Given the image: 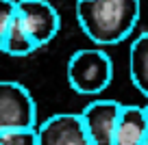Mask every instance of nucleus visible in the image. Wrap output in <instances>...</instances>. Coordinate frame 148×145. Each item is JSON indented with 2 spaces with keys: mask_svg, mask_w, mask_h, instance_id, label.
Wrapping results in <instances>:
<instances>
[{
  "mask_svg": "<svg viewBox=\"0 0 148 145\" xmlns=\"http://www.w3.org/2000/svg\"><path fill=\"white\" fill-rule=\"evenodd\" d=\"M148 136V113L142 106H122L113 145H144Z\"/></svg>",
  "mask_w": 148,
  "mask_h": 145,
  "instance_id": "7",
  "label": "nucleus"
},
{
  "mask_svg": "<svg viewBox=\"0 0 148 145\" xmlns=\"http://www.w3.org/2000/svg\"><path fill=\"white\" fill-rule=\"evenodd\" d=\"M129 72H131L133 85L148 98V30L142 33V35L131 43Z\"/></svg>",
  "mask_w": 148,
  "mask_h": 145,
  "instance_id": "8",
  "label": "nucleus"
},
{
  "mask_svg": "<svg viewBox=\"0 0 148 145\" xmlns=\"http://www.w3.org/2000/svg\"><path fill=\"white\" fill-rule=\"evenodd\" d=\"M37 132H39V145H94L83 126L81 113L52 115L42 126H37Z\"/></svg>",
  "mask_w": 148,
  "mask_h": 145,
  "instance_id": "6",
  "label": "nucleus"
},
{
  "mask_svg": "<svg viewBox=\"0 0 148 145\" xmlns=\"http://www.w3.org/2000/svg\"><path fill=\"white\" fill-rule=\"evenodd\" d=\"M13 18H15V0H0V50H2V41H5V35Z\"/></svg>",
  "mask_w": 148,
  "mask_h": 145,
  "instance_id": "11",
  "label": "nucleus"
},
{
  "mask_svg": "<svg viewBox=\"0 0 148 145\" xmlns=\"http://www.w3.org/2000/svg\"><path fill=\"white\" fill-rule=\"evenodd\" d=\"M113 80V61L100 48L76 50L68 61V82L81 95H98Z\"/></svg>",
  "mask_w": 148,
  "mask_h": 145,
  "instance_id": "2",
  "label": "nucleus"
},
{
  "mask_svg": "<svg viewBox=\"0 0 148 145\" xmlns=\"http://www.w3.org/2000/svg\"><path fill=\"white\" fill-rule=\"evenodd\" d=\"M37 48H39L37 41L33 39V35L26 30V26L20 22L18 13H15L13 22H11L9 30H7V35H5V41H2V52H7V54H11V56H28V54H33Z\"/></svg>",
  "mask_w": 148,
  "mask_h": 145,
  "instance_id": "9",
  "label": "nucleus"
},
{
  "mask_svg": "<svg viewBox=\"0 0 148 145\" xmlns=\"http://www.w3.org/2000/svg\"><path fill=\"white\" fill-rule=\"evenodd\" d=\"M120 115L122 104L116 100H94L83 108L81 119L94 145H113Z\"/></svg>",
  "mask_w": 148,
  "mask_h": 145,
  "instance_id": "5",
  "label": "nucleus"
},
{
  "mask_svg": "<svg viewBox=\"0 0 148 145\" xmlns=\"http://www.w3.org/2000/svg\"><path fill=\"white\" fill-rule=\"evenodd\" d=\"M0 145H39V132L35 128H11L0 132Z\"/></svg>",
  "mask_w": 148,
  "mask_h": 145,
  "instance_id": "10",
  "label": "nucleus"
},
{
  "mask_svg": "<svg viewBox=\"0 0 148 145\" xmlns=\"http://www.w3.org/2000/svg\"><path fill=\"white\" fill-rule=\"evenodd\" d=\"M35 126L37 108L28 89L13 80H0V132Z\"/></svg>",
  "mask_w": 148,
  "mask_h": 145,
  "instance_id": "3",
  "label": "nucleus"
},
{
  "mask_svg": "<svg viewBox=\"0 0 148 145\" xmlns=\"http://www.w3.org/2000/svg\"><path fill=\"white\" fill-rule=\"evenodd\" d=\"M139 0H76V18L96 45L124 41L139 22Z\"/></svg>",
  "mask_w": 148,
  "mask_h": 145,
  "instance_id": "1",
  "label": "nucleus"
},
{
  "mask_svg": "<svg viewBox=\"0 0 148 145\" xmlns=\"http://www.w3.org/2000/svg\"><path fill=\"white\" fill-rule=\"evenodd\" d=\"M146 113H148V106H146Z\"/></svg>",
  "mask_w": 148,
  "mask_h": 145,
  "instance_id": "13",
  "label": "nucleus"
},
{
  "mask_svg": "<svg viewBox=\"0 0 148 145\" xmlns=\"http://www.w3.org/2000/svg\"><path fill=\"white\" fill-rule=\"evenodd\" d=\"M144 145H148V136H146V141H144Z\"/></svg>",
  "mask_w": 148,
  "mask_h": 145,
  "instance_id": "12",
  "label": "nucleus"
},
{
  "mask_svg": "<svg viewBox=\"0 0 148 145\" xmlns=\"http://www.w3.org/2000/svg\"><path fill=\"white\" fill-rule=\"evenodd\" d=\"M15 13L39 48L50 43L61 28V18L48 0H15Z\"/></svg>",
  "mask_w": 148,
  "mask_h": 145,
  "instance_id": "4",
  "label": "nucleus"
},
{
  "mask_svg": "<svg viewBox=\"0 0 148 145\" xmlns=\"http://www.w3.org/2000/svg\"><path fill=\"white\" fill-rule=\"evenodd\" d=\"M146 100H148V98H146ZM146 106H148V104H146Z\"/></svg>",
  "mask_w": 148,
  "mask_h": 145,
  "instance_id": "14",
  "label": "nucleus"
}]
</instances>
